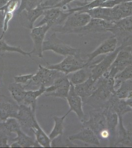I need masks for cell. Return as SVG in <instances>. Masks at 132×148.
I'll return each mask as SVG.
<instances>
[{"label":"cell","instance_id":"6da1fadb","mask_svg":"<svg viewBox=\"0 0 132 148\" xmlns=\"http://www.w3.org/2000/svg\"><path fill=\"white\" fill-rule=\"evenodd\" d=\"M114 84V78L105 73L96 81L95 90L84 102L96 109H103L111 96L116 93Z\"/></svg>","mask_w":132,"mask_h":148},{"label":"cell","instance_id":"7a4b0ae2","mask_svg":"<svg viewBox=\"0 0 132 148\" xmlns=\"http://www.w3.org/2000/svg\"><path fill=\"white\" fill-rule=\"evenodd\" d=\"M88 120L81 122L82 127H88L95 133L99 139L109 140L110 133L107 129L105 114L103 109L90 111Z\"/></svg>","mask_w":132,"mask_h":148},{"label":"cell","instance_id":"3957f363","mask_svg":"<svg viewBox=\"0 0 132 148\" xmlns=\"http://www.w3.org/2000/svg\"><path fill=\"white\" fill-rule=\"evenodd\" d=\"M63 74L59 71L49 69L39 64L37 72L34 74L27 84L24 85V87L26 90L38 89L42 85L47 87L51 85L57 77Z\"/></svg>","mask_w":132,"mask_h":148},{"label":"cell","instance_id":"277c9868","mask_svg":"<svg viewBox=\"0 0 132 148\" xmlns=\"http://www.w3.org/2000/svg\"><path fill=\"white\" fill-rule=\"evenodd\" d=\"M92 17L86 12H75L70 14L62 25L51 28V30L61 34H74L77 29L86 25Z\"/></svg>","mask_w":132,"mask_h":148},{"label":"cell","instance_id":"5b68a950","mask_svg":"<svg viewBox=\"0 0 132 148\" xmlns=\"http://www.w3.org/2000/svg\"><path fill=\"white\" fill-rule=\"evenodd\" d=\"M88 66L86 60L82 59L80 54L70 55L65 57L60 62L57 64L47 63L46 67L63 73L66 75Z\"/></svg>","mask_w":132,"mask_h":148},{"label":"cell","instance_id":"8992f818","mask_svg":"<svg viewBox=\"0 0 132 148\" xmlns=\"http://www.w3.org/2000/svg\"><path fill=\"white\" fill-rule=\"evenodd\" d=\"M43 52L45 51H52L56 54L66 57L70 55L80 54V51L66 44L56 35V33L53 32L44 40L42 46Z\"/></svg>","mask_w":132,"mask_h":148},{"label":"cell","instance_id":"52a82bcc","mask_svg":"<svg viewBox=\"0 0 132 148\" xmlns=\"http://www.w3.org/2000/svg\"><path fill=\"white\" fill-rule=\"evenodd\" d=\"M124 47V46L120 45L114 52L107 54L102 57V59H99L94 63H91L88 66L91 69V76L94 81H97L104 74L107 72L118 53Z\"/></svg>","mask_w":132,"mask_h":148},{"label":"cell","instance_id":"ba28073f","mask_svg":"<svg viewBox=\"0 0 132 148\" xmlns=\"http://www.w3.org/2000/svg\"><path fill=\"white\" fill-rule=\"evenodd\" d=\"M109 32L121 42V45L126 47L132 33V15L114 21Z\"/></svg>","mask_w":132,"mask_h":148},{"label":"cell","instance_id":"9c48e42d","mask_svg":"<svg viewBox=\"0 0 132 148\" xmlns=\"http://www.w3.org/2000/svg\"><path fill=\"white\" fill-rule=\"evenodd\" d=\"M72 13L67 12L61 8H51L44 11V17L36 26L47 24L51 28L62 25Z\"/></svg>","mask_w":132,"mask_h":148},{"label":"cell","instance_id":"30bf717a","mask_svg":"<svg viewBox=\"0 0 132 148\" xmlns=\"http://www.w3.org/2000/svg\"><path fill=\"white\" fill-rule=\"evenodd\" d=\"M71 83L65 74L57 77L51 85L46 87L45 96L65 99L68 95Z\"/></svg>","mask_w":132,"mask_h":148},{"label":"cell","instance_id":"8fae6325","mask_svg":"<svg viewBox=\"0 0 132 148\" xmlns=\"http://www.w3.org/2000/svg\"><path fill=\"white\" fill-rule=\"evenodd\" d=\"M131 47H126L118 53L107 73L110 77H114L118 73L124 70L128 66L132 64Z\"/></svg>","mask_w":132,"mask_h":148},{"label":"cell","instance_id":"7c38bea8","mask_svg":"<svg viewBox=\"0 0 132 148\" xmlns=\"http://www.w3.org/2000/svg\"><path fill=\"white\" fill-rule=\"evenodd\" d=\"M49 25L47 24L43 25L35 26L31 29L30 37L33 42V49L31 51V54H34L40 58H42L43 51L42 46L44 41L45 35L48 31L50 29Z\"/></svg>","mask_w":132,"mask_h":148},{"label":"cell","instance_id":"4fadbf2b","mask_svg":"<svg viewBox=\"0 0 132 148\" xmlns=\"http://www.w3.org/2000/svg\"><path fill=\"white\" fill-rule=\"evenodd\" d=\"M114 23L112 21L92 18L86 25L75 30L74 34L84 36L91 33L109 32Z\"/></svg>","mask_w":132,"mask_h":148},{"label":"cell","instance_id":"5bb4252c","mask_svg":"<svg viewBox=\"0 0 132 148\" xmlns=\"http://www.w3.org/2000/svg\"><path fill=\"white\" fill-rule=\"evenodd\" d=\"M21 127L32 130L35 128L37 123L36 111L30 106L21 105L19 107L18 112L16 116Z\"/></svg>","mask_w":132,"mask_h":148},{"label":"cell","instance_id":"9a60e30c","mask_svg":"<svg viewBox=\"0 0 132 148\" xmlns=\"http://www.w3.org/2000/svg\"><path fill=\"white\" fill-rule=\"evenodd\" d=\"M19 107L12 98L0 95V120L3 121L8 118H16Z\"/></svg>","mask_w":132,"mask_h":148},{"label":"cell","instance_id":"2e32d148","mask_svg":"<svg viewBox=\"0 0 132 148\" xmlns=\"http://www.w3.org/2000/svg\"><path fill=\"white\" fill-rule=\"evenodd\" d=\"M69 104L70 113L73 112L77 114L81 123L85 120V114L83 109V100L82 98L77 93L74 85L71 84L68 95L66 98Z\"/></svg>","mask_w":132,"mask_h":148},{"label":"cell","instance_id":"e0dca14e","mask_svg":"<svg viewBox=\"0 0 132 148\" xmlns=\"http://www.w3.org/2000/svg\"><path fill=\"white\" fill-rule=\"evenodd\" d=\"M118 42L117 39L114 36L102 42L94 51L86 55V61L88 66L98 56L109 54L116 51Z\"/></svg>","mask_w":132,"mask_h":148},{"label":"cell","instance_id":"ac0fdd59","mask_svg":"<svg viewBox=\"0 0 132 148\" xmlns=\"http://www.w3.org/2000/svg\"><path fill=\"white\" fill-rule=\"evenodd\" d=\"M118 131L114 146L121 145L123 146L132 147V124L129 123L126 127L123 121V117L119 116Z\"/></svg>","mask_w":132,"mask_h":148},{"label":"cell","instance_id":"d6986e66","mask_svg":"<svg viewBox=\"0 0 132 148\" xmlns=\"http://www.w3.org/2000/svg\"><path fill=\"white\" fill-rule=\"evenodd\" d=\"M103 109L109 110L116 113L118 116L122 117L126 114L132 112V109L127 104L125 99L119 98L116 95V93L111 96Z\"/></svg>","mask_w":132,"mask_h":148},{"label":"cell","instance_id":"ffe728a7","mask_svg":"<svg viewBox=\"0 0 132 148\" xmlns=\"http://www.w3.org/2000/svg\"><path fill=\"white\" fill-rule=\"evenodd\" d=\"M70 141L79 140L90 145L99 146L100 145V139L92 130L88 127H82L77 133L70 135L68 137Z\"/></svg>","mask_w":132,"mask_h":148},{"label":"cell","instance_id":"44dd1931","mask_svg":"<svg viewBox=\"0 0 132 148\" xmlns=\"http://www.w3.org/2000/svg\"><path fill=\"white\" fill-rule=\"evenodd\" d=\"M107 121V129L110 133L109 139L110 146H114L117 136V128L119 123V116L116 113L107 109H103Z\"/></svg>","mask_w":132,"mask_h":148},{"label":"cell","instance_id":"7402d4cb","mask_svg":"<svg viewBox=\"0 0 132 148\" xmlns=\"http://www.w3.org/2000/svg\"><path fill=\"white\" fill-rule=\"evenodd\" d=\"M96 82L90 76L83 83L74 86L75 92L82 98L83 102L93 94L95 89Z\"/></svg>","mask_w":132,"mask_h":148},{"label":"cell","instance_id":"603a6c76","mask_svg":"<svg viewBox=\"0 0 132 148\" xmlns=\"http://www.w3.org/2000/svg\"><path fill=\"white\" fill-rule=\"evenodd\" d=\"M113 21L132 15V1L120 3L112 8Z\"/></svg>","mask_w":132,"mask_h":148},{"label":"cell","instance_id":"cb8c5ba5","mask_svg":"<svg viewBox=\"0 0 132 148\" xmlns=\"http://www.w3.org/2000/svg\"><path fill=\"white\" fill-rule=\"evenodd\" d=\"M12 142H15L20 148H40L42 147L37 142L35 138L30 136L24 133L22 130L17 132L16 136L11 139Z\"/></svg>","mask_w":132,"mask_h":148},{"label":"cell","instance_id":"d4e9b609","mask_svg":"<svg viewBox=\"0 0 132 148\" xmlns=\"http://www.w3.org/2000/svg\"><path fill=\"white\" fill-rule=\"evenodd\" d=\"M46 87L40 86V88L35 90H26L23 104L30 106L34 111H36L37 105V98L45 92Z\"/></svg>","mask_w":132,"mask_h":148},{"label":"cell","instance_id":"484cf974","mask_svg":"<svg viewBox=\"0 0 132 148\" xmlns=\"http://www.w3.org/2000/svg\"><path fill=\"white\" fill-rule=\"evenodd\" d=\"M44 10V8L40 5L34 9L28 10H24L21 13H20L23 14L24 18L27 21L28 24L26 27L31 30L33 28L36 21L40 16L43 15Z\"/></svg>","mask_w":132,"mask_h":148},{"label":"cell","instance_id":"4316f807","mask_svg":"<svg viewBox=\"0 0 132 148\" xmlns=\"http://www.w3.org/2000/svg\"><path fill=\"white\" fill-rule=\"evenodd\" d=\"M69 81L74 86L86 81L91 76V69L89 66L79 69L67 75Z\"/></svg>","mask_w":132,"mask_h":148},{"label":"cell","instance_id":"83f0119b","mask_svg":"<svg viewBox=\"0 0 132 148\" xmlns=\"http://www.w3.org/2000/svg\"><path fill=\"white\" fill-rule=\"evenodd\" d=\"M8 91H10L12 98L19 105L23 104L26 90L24 85L19 83H13L9 84Z\"/></svg>","mask_w":132,"mask_h":148},{"label":"cell","instance_id":"f1b7e54d","mask_svg":"<svg viewBox=\"0 0 132 148\" xmlns=\"http://www.w3.org/2000/svg\"><path fill=\"white\" fill-rule=\"evenodd\" d=\"M81 12L88 14L92 18L101 19L114 22L112 19V8L100 7Z\"/></svg>","mask_w":132,"mask_h":148},{"label":"cell","instance_id":"f546056e","mask_svg":"<svg viewBox=\"0 0 132 148\" xmlns=\"http://www.w3.org/2000/svg\"><path fill=\"white\" fill-rule=\"evenodd\" d=\"M68 111L66 114L62 116H54L53 119L54 122L53 128L50 133L49 134V136L51 140H53L55 138L59 136H62L64 134V122L67 116L70 114Z\"/></svg>","mask_w":132,"mask_h":148},{"label":"cell","instance_id":"4dcf8cb0","mask_svg":"<svg viewBox=\"0 0 132 148\" xmlns=\"http://www.w3.org/2000/svg\"><path fill=\"white\" fill-rule=\"evenodd\" d=\"M31 130L33 132L34 134H35V138L40 146L44 148L51 147L52 140L42 129L39 123H37L35 128Z\"/></svg>","mask_w":132,"mask_h":148},{"label":"cell","instance_id":"1f68e13d","mask_svg":"<svg viewBox=\"0 0 132 148\" xmlns=\"http://www.w3.org/2000/svg\"><path fill=\"white\" fill-rule=\"evenodd\" d=\"M0 126L4 132L10 137L12 134H16L17 132L22 128L18 120L14 118H8L5 121H0Z\"/></svg>","mask_w":132,"mask_h":148},{"label":"cell","instance_id":"d6a6232c","mask_svg":"<svg viewBox=\"0 0 132 148\" xmlns=\"http://www.w3.org/2000/svg\"><path fill=\"white\" fill-rule=\"evenodd\" d=\"M107 0H94L92 2H87L79 7L75 8H68L67 10H66V12L73 13L75 12H84L86 10H90L91 9L98 8L102 6L104 2L107 1Z\"/></svg>","mask_w":132,"mask_h":148},{"label":"cell","instance_id":"836d02e7","mask_svg":"<svg viewBox=\"0 0 132 148\" xmlns=\"http://www.w3.org/2000/svg\"><path fill=\"white\" fill-rule=\"evenodd\" d=\"M114 88L117 89L121 83L132 79V64L128 66L124 70L119 73L115 76Z\"/></svg>","mask_w":132,"mask_h":148},{"label":"cell","instance_id":"e575fe53","mask_svg":"<svg viewBox=\"0 0 132 148\" xmlns=\"http://www.w3.org/2000/svg\"><path fill=\"white\" fill-rule=\"evenodd\" d=\"M8 52H17L22 56L32 57L30 52H26L23 51L20 47L10 46L5 42L3 38H0V53H4Z\"/></svg>","mask_w":132,"mask_h":148},{"label":"cell","instance_id":"d590c367","mask_svg":"<svg viewBox=\"0 0 132 148\" xmlns=\"http://www.w3.org/2000/svg\"><path fill=\"white\" fill-rule=\"evenodd\" d=\"M132 93V79L124 82L116 90V95L120 99H126Z\"/></svg>","mask_w":132,"mask_h":148},{"label":"cell","instance_id":"8d00e7d4","mask_svg":"<svg viewBox=\"0 0 132 148\" xmlns=\"http://www.w3.org/2000/svg\"><path fill=\"white\" fill-rule=\"evenodd\" d=\"M43 0H21L20 7L24 10H28L34 9L40 5Z\"/></svg>","mask_w":132,"mask_h":148},{"label":"cell","instance_id":"74e56055","mask_svg":"<svg viewBox=\"0 0 132 148\" xmlns=\"http://www.w3.org/2000/svg\"><path fill=\"white\" fill-rule=\"evenodd\" d=\"M13 12H5L3 14V31L0 38H3L4 36L8 30L9 23L14 17Z\"/></svg>","mask_w":132,"mask_h":148},{"label":"cell","instance_id":"f35d334b","mask_svg":"<svg viewBox=\"0 0 132 148\" xmlns=\"http://www.w3.org/2000/svg\"><path fill=\"white\" fill-rule=\"evenodd\" d=\"M34 75V74H29L14 76V82L21 84L23 85H25L30 81L32 77H33Z\"/></svg>","mask_w":132,"mask_h":148},{"label":"cell","instance_id":"ab89813d","mask_svg":"<svg viewBox=\"0 0 132 148\" xmlns=\"http://www.w3.org/2000/svg\"><path fill=\"white\" fill-rule=\"evenodd\" d=\"M10 137L5 133L0 135V148H10V145L8 143Z\"/></svg>","mask_w":132,"mask_h":148},{"label":"cell","instance_id":"60d3db41","mask_svg":"<svg viewBox=\"0 0 132 148\" xmlns=\"http://www.w3.org/2000/svg\"><path fill=\"white\" fill-rule=\"evenodd\" d=\"M78 1V0H65L63 2H62V3L59 4V5H57V7H56L55 8H62L64 6L68 5V3H70L72 2H74V1ZM84 1H85V3H86L88 2V0H84Z\"/></svg>","mask_w":132,"mask_h":148},{"label":"cell","instance_id":"b9f144b4","mask_svg":"<svg viewBox=\"0 0 132 148\" xmlns=\"http://www.w3.org/2000/svg\"><path fill=\"white\" fill-rule=\"evenodd\" d=\"M127 104L130 107L132 110V94L129 97L125 99Z\"/></svg>","mask_w":132,"mask_h":148},{"label":"cell","instance_id":"7bdbcfd3","mask_svg":"<svg viewBox=\"0 0 132 148\" xmlns=\"http://www.w3.org/2000/svg\"><path fill=\"white\" fill-rule=\"evenodd\" d=\"M11 0H0V8L5 6Z\"/></svg>","mask_w":132,"mask_h":148},{"label":"cell","instance_id":"ee69618b","mask_svg":"<svg viewBox=\"0 0 132 148\" xmlns=\"http://www.w3.org/2000/svg\"><path fill=\"white\" fill-rule=\"evenodd\" d=\"M2 74H3V68L0 65V88L2 86Z\"/></svg>","mask_w":132,"mask_h":148},{"label":"cell","instance_id":"f6af8a7d","mask_svg":"<svg viewBox=\"0 0 132 148\" xmlns=\"http://www.w3.org/2000/svg\"><path fill=\"white\" fill-rule=\"evenodd\" d=\"M131 46H132V33L131 35L130 38L128 42H127V44H126V47H131Z\"/></svg>","mask_w":132,"mask_h":148},{"label":"cell","instance_id":"bcb514c9","mask_svg":"<svg viewBox=\"0 0 132 148\" xmlns=\"http://www.w3.org/2000/svg\"><path fill=\"white\" fill-rule=\"evenodd\" d=\"M5 133V132H4V131H3L2 127L0 126V135L2 134V133Z\"/></svg>","mask_w":132,"mask_h":148},{"label":"cell","instance_id":"7dc6e473","mask_svg":"<svg viewBox=\"0 0 132 148\" xmlns=\"http://www.w3.org/2000/svg\"><path fill=\"white\" fill-rule=\"evenodd\" d=\"M132 1V0H128V1Z\"/></svg>","mask_w":132,"mask_h":148}]
</instances>
